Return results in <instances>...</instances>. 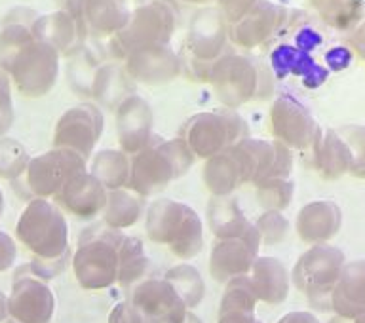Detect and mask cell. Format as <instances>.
<instances>
[{"mask_svg":"<svg viewBox=\"0 0 365 323\" xmlns=\"http://www.w3.org/2000/svg\"><path fill=\"white\" fill-rule=\"evenodd\" d=\"M17 240L34 255L29 268L38 278L50 280L65 268L68 227L59 207L48 200L29 202L16 227Z\"/></svg>","mask_w":365,"mask_h":323,"instance_id":"cell-2","label":"cell"},{"mask_svg":"<svg viewBox=\"0 0 365 323\" xmlns=\"http://www.w3.org/2000/svg\"><path fill=\"white\" fill-rule=\"evenodd\" d=\"M342 227L341 207L331 200H318L304 205L297 215V234L308 245L327 244Z\"/></svg>","mask_w":365,"mask_h":323,"instance_id":"cell-17","label":"cell"},{"mask_svg":"<svg viewBox=\"0 0 365 323\" xmlns=\"http://www.w3.org/2000/svg\"><path fill=\"white\" fill-rule=\"evenodd\" d=\"M225 36H227V33H225V27H222L219 16L215 11L207 10L200 14L194 21L190 46L200 59H213L221 51L222 44H225Z\"/></svg>","mask_w":365,"mask_h":323,"instance_id":"cell-26","label":"cell"},{"mask_svg":"<svg viewBox=\"0 0 365 323\" xmlns=\"http://www.w3.org/2000/svg\"><path fill=\"white\" fill-rule=\"evenodd\" d=\"M164 280L177 291V295L181 297L187 308L196 307L204 299V280L198 270L190 265H179V267L170 268L165 272Z\"/></svg>","mask_w":365,"mask_h":323,"instance_id":"cell-32","label":"cell"},{"mask_svg":"<svg viewBox=\"0 0 365 323\" xmlns=\"http://www.w3.org/2000/svg\"><path fill=\"white\" fill-rule=\"evenodd\" d=\"M103 131V114L96 105L84 103L71 108L57 122L53 145L56 148H67L88 160L99 141Z\"/></svg>","mask_w":365,"mask_h":323,"instance_id":"cell-12","label":"cell"},{"mask_svg":"<svg viewBox=\"0 0 365 323\" xmlns=\"http://www.w3.org/2000/svg\"><path fill=\"white\" fill-rule=\"evenodd\" d=\"M4 213V196H2V190H0V217Z\"/></svg>","mask_w":365,"mask_h":323,"instance_id":"cell-46","label":"cell"},{"mask_svg":"<svg viewBox=\"0 0 365 323\" xmlns=\"http://www.w3.org/2000/svg\"><path fill=\"white\" fill-rule=\"evenodd\" d=\"M17 257V247L14 244V240L6 232L0 230V272H4L14 265Z\"/></svg>","mask_w":365,"mask_h":323,"instance_id":"cell-40","label":"cell"},{"mask_svg":"<svg viewBox=\"0 0 365 323\" xmlns=\"http://www.w3.org/2000/svg\"><path fill=\"white\" fill-rule=\"evenodd\" d=\"M108 323H150L131 302H120L113 308Z\"/></svg>","mask_w":365,"mask_h":323,"instance_id":"cell-39","label":"cell"},{"mask_svg":"<svg viewBox=\"0 0 365 323\" xmlns=\"http://www.w3.org/2000/svg\"><path fill=\"white\" fill-rule=\"evenodd\" d=\"M331 308L336 316L356 319L365 314V261L346 262L331 291Z\"/></svg>","mask_w":365,"mask_h":323,"instance_id":"cell-20","label":"cell"},{"mask_svg":"<svg viewBox=\"0 0 365 323\" xmlns=\"http://www.w3.org/2000/svg\"><path fill=\"white\" fill-rule=\"evenodd\" d=\"M257 304L255 291L251 287L247 276L230 280L227 284V291L221 301V314L228 312H247L253 314Z\"/></svg>","mask_w":365,"mask_h":323,"instance_id":"cell-33","label":"cell"},{"mask_svg":"<svg viewBox=\"0 0 365 323\" xmlns=\"http://www.w3.org/2000/svg\"><path fill=\"white\" fill-rule=\"evenodd\" d=\"M188 2H205V0H188Z\"/></svg>","mask_w":365,"mask_h":323,"instance_id":"cell-48","label":"cell"},{"mask_svg":"<svg viewBox=\"0 0 365 323\" xmlns=\"http://www.w3.org/2000/svg\"><path fill=\"white\" fill-rule=\"evenodd\" d=\"M354 323H365V314H361V316H359V318L354 319Z\"/></svg>","mask_w":365,"mask_h":323,"instance_id":"cell-47","label":"cell"},{"mask_svg":"<svg viewBox=\"0 0 365 323\" xmlns=\"http://www.w3.org/2000/svg\"><path fill=\"white\" fill-rule=\"evenodd\" d=\"M182 323H202V319H200L198 316H194V314L188 312L187 318H185V322H182Z\"/></svg>","mask_w":365,"mask_h":323,"instance_id":"cell-45","label":"cell"},{"mask_svg":"<svg viewBox=\"0 0 365 323\" xmlns=\"http://www.w3.org/2000/svg\"><path fill=\"white\" fill-rule=\"evenodd\" d=\"M238 154L244 183L259 185L268 179H287L293 170V154L278 141H257L245 139L234 147Z\"/></svg>","mask_w":365,"mask_h":323,"instance_id":"cell-10","label":"cell"},{"mask_svg":"<svg viewBox=\"0 0 365 323\" xmlns=\"http://www.w3.org/2000/svg\"><path fill=\"white\" fill-rule=\"evenodd\" d=\"M147 234L154 244L168 245L182 261L202 251V221L198 213L175 200H156L147 213Z\"/></svg>","mask_w":365,"mask_h":323,"instance_id":"cell-4","label":"cell"},{"mask_svg":"<svg viewBox=\"0 0 365 323\" xmlns=\"http://www.w3.org/2000/svg\"><path fill=\"white\" fill-rule=\"evenodd\" d=\"M143 215L141 196L128 193V190H110L107 196V204L103 210V219L108 228L122 230L139 221Z\"/></svg>","mask_w":365,"mask_h":323,"instance_id":"cell-29","label":"cell"},{"mask_svg":"<svg viewBox=\"0 0 365 323\" xmlns=\"http://www.w3.org/2000/svg\"><path fill=\"white\" fill-rule=\"evenodd\" d=\"M211 82L217 91V97L227 107H240L242 103L257 97L261 80L257 68L244 57H225L211 68Z\"/></svg>","mask_w":365,"mask_h":323,"instance_id":"cell-15","label":"cell"},{"mask_svg":"<svg viewBox=\"0 0 365 323\" xmlns=\"http://www.w3.org/2000/svg\"><path fill=\"white\" fill-rule=\"evenodd\" d=\"M207 219L211 232L215 234L217 240H244L257 250L261 247V236L240 211L236 200L228 196H215L207 207Z\"/></svg>","mask_w":365,"mask_h":323,"instance_id":"cell-19","label":"cell"},{"mask_svg":"<svg viewBox=\"0 0 365 323\" xmlns=\"http://www.w3.org/2000/svg\"><path fill=\"white\" fill-rule=\"evenodd\" d=\"M107 188L97 181L91 173H80L65 185L61 193L56 196V202L68 213L80 219H91L99 215L107 204Z\"/></svg>","mask_w":365,"mask_h":323,"instance_id":"cell-18","label":"cell"},{"mask_svg":"<svg viewBox=\"0 0 365 323\" xmlns=\"http://www.w3.org/2000/svg\"><path fill=\"white\" fill-rule=\"evenodd\" d=\"M270 130L274 137L284 147L295 150H308L312 148L319 137V128L314 118L293 97H279L270 111Z\"/></svg>","mask_w":365,"mask_h":323,"instance_id":"cell-11","label":"cell"},{"mask_svg":"<svg viewBox=\"0 0 365 323\" xmlns=\"http://www.w3.org/2000/svg\"><path fill=\"white\" fill-rule=\"evenodd\" d=\"M250 284L257 301L267 304H282L289 293V274L278 259L261 257L255 259L250 270Z\"/></svg>","mask_w":365,"mask_h":323,"instance_id":"cell-22","label":"cell"},{"mask_svg":"<svg viewBox=\"0 0 365 323\" xmlns=\"http://www.w3.org/2000/svg\"><path fill=\"white\" fill-rule=\"evenodd\" d=\"M194 156L182 139L165 141L154 135L147 147L139 150L130 162L128 187L137 196H150L165 188L190 170Z\"/></svg>","mask_w":365,"mask_h":323,"instance_id":"cell-3","label":"cell"},{"mask_svg":"<svg viewBox=\"0 0 365 323\" xmlns=\"http://www.w3.org/2000/svg\"><path fill=\"white\" fill-rule=\"evenodd\" d=\"M293 190L289 179H268L257 185V202L268 211H282L291 204Z\"/></svg>","mask_w":365,"mask_h":323,"instance_id":"cell-34","label":"cell"},{"mask_svg":"<svg viewBox=\"0 0 365 323\" xmlns=\"http://www.w3.org/2000/svg\"><path fill=\"white\" fill-rule=\"evenodd\" d=\"M11 122H14V103H11L10 78L0 68V135H4L10 130Z\"/></svg>","mask_w":365,"mask_h":323,"instance_id":"cell-38","label":"cell"},{"mask_svg":"<svg viewBox=\"0 0 365 323\" xmlns=\"http://www.w3.org/2000/svg\"><path fill=\"white\" fill-rule=\"evenodd\" d=\"M118 141L122 153L137 154L147 147L153 133V111L141 97L131 96L118 107Z\"/></svg>","mask_w":365,"mask_h":323,"instance_id":"cell-16","label":"cell"},{"mask_svg":"<svg viewBox=\"0 0 365 323\" xmlns=\"http://www.w3.org/2000/svg\"><path fill=\"white\" fill-rule=\"evenodd\" d=\"M278 323H319L316 316L308 312H291L285 314L284 318L279 319Z\"/></svg>","mask_w":365,"mask_h":323,"instance_id":"cell-43","label":"cell"},{"mask_svg":"<svg viewBox=\"0 0 365 323\" xmlns=\"http://www.w3.org/2000/svg\"><path fill=\"white\" fill-rule=\"evenodd\" d=\"M336 131L344 139L350 148V154H352L350 175L365 179V128L364 125H344Z\"/></svg>","mask_w":365,"mask_h":323,"instance_id":"cell-36","label":"cell"},{"mask_svg":"<svg viewBox=\"0 0 365 323\" xmlns=\"http://www.w3.org/2000/svg\"><path fill=\"white\" fill-rule=\"evenodd\" d=\"M84 171L86 160L80 154L67 148H53L29 160L25 171L11 181V188L27 202L56 198L68 181Z\"/></svg>","mask_w":365,"mask_h":323,"instance_id":"cell-6","label":"cell"},{"mask_svg":"<svg viewBox=\"0 0 365 323\" xmlns=\"http://www.w3.org/2000/svg\"><path fill=\"white\" fill-rule=\"evenodd\" d=\"M310 150L316 170L327 179H339L352 170V154L339 131L329 130L324 137L319 133Z\"/></svg>","mask_w":365,"mask_h":323,"instance_id":"cell-24","label":"cell"},{"mask_svg":"<svg viewBox=\"0 0 365 323\" xmlns=\"http://www.w3.org/2000/svg\"><path fill=\"white\" fill-rule=\"evenodd\" d=\"M124 238L118 230L108 227H91L82 232L73 268L84 289H105L118 282L120 250Z\"/></svg>","mask_w":365,"mask_h":323,"instance_id":"cell-5","label":"cell"},{"mask_svg":"<svg viewBox=\"0 0 365 323\" xmlns=\"http://www.w3.org/2000/svg\"><path fill=\"white\" fill-rule=\"evenodd\" d=\"M171 29H173V16L170 8L162 4L145 6L137 11L130 27L120 31L116 44L120 46V51L131 56L137 51L164 46L165 40L170 39Z\"/></svg>","mask_w":365,"mask_h":323,"instance_id":"cell-13","label":"cell"},{"mask_svg":"<svg viewBox=\"0 0 365 323\" xmlns=\"http://www.w3.org/2000/svg\"><path fill=\"white\" fill-rule=\"evenodd\" d=\"M36 14L14 8L0 27V68L27 97H42L53 88L59 56L50 44L33 34Z\"/></svg>","mask_w":365,"mask_h":323,"instance_id":"cell-1","label":"cell"},{"mask_svg":"<svg viewBox=\"0 0 365 323\" xmlns=\"http://www.w3.org/2000/svg\"><path fill=\"white\" fill-rule=\"evenodd\" d=\"M253 2L255 0H221L222 10L230 19H238V17L244 16L245 11L253 6Z\"/></svg>","mask_w":365,"mask_h":323,"instance_id":"cell-41","label":"cell"},{"mask_svg":"<svg viewBox=\"0 0 365 323\" xmlns=\"http://www.w3.org/2000/svg\"><path fill=\"white\" fill-rule=\"evenodd\" d=\"M84 10L91 27L101 33L124 29L128 21V6L124 0H86Z\"/></svg>","mask_w":365,"mask_h":323,"instance_id":"cell-31","label":"cell"},{"mask_svg":"<svg viewBox=\"0 0 365 323\" xmlns=\"http://www.w3.org/2000/svg\"><path fill=\"white\" fill-rule=\"evenodd\" d=\"M56 299L46 284L29 267H21L14 276L8 297V316L4 323H50Z\"/></svg>","mask_w":365,"mask_h":323,"instance_id":"cell-9","label":"cell"},{"mask_svg":"<svg viewBox=\"0 0 365 323\" xmlns=\"http://www.w3.org/2000/svg\"><path fill=\"white\" fill-rule=\"evenodd\" d=\"M27 150L10 137H0V179L16 181L29 164Z\"/></svg>","mask_w":365,"mask_h":323,"instance_id":"cell-35","label":"cell"},{"mask_svg":"<svg viewBox=\"0 0 365 323\" xmlns=\"http://www.w3.org/2000/svg\"><path fill=\"white\" fill-rule=\"evenodd\" d=\"M148 272V259L145 255L143 244L139 238H128L125 236L120 250V267H118V284L122 287L137 285L145 280Z\"/></svg>","mask_w":365,"mask_h":323,"instance_id":"cell-30","label":"cell"},{"mask_svg":"<svg viewBox=\"0 0 365 323\" xmlns=\"http://www.w3.org/2000/svg\"><path fill=\"white\" fill-rule=\"evenodd\" d=\"M33 34L46 44H50L56 51H67L76 39L73 16L59 10L50 16L36 17V21L33 23Z\"/></svg>","mask_w":365,"mask_h":323,"instance_id":"cell-27","label":"cell"},{"mask_svg":"<svg viewBox=\"0 0 365 323\" xmlns=\"http://www.w3.org/2000/svg\"><path fill=\"white\" fill-rule=\"evenodd\" d=\"M346 265L344 253L335 245H312L293 268V284L312 302L314 308L331 307V291Z\"/></svg>","mask_w":365,"mask_h":323,"instance_id":"cell-7","label":"cell"},{"mask_svg":"<svg viewBox=\"0 0 365 323\" xmlns=\"http://www.w3.org/2000/svg\"><path fill=\"white\" fill-rule=\"evenodd\" d=\"M6 316H8V297L0 291V323L6 322Z\"/></svg>","mask_w":365,"mask_h":323,"instance_id":"cell-44","label":"cell"},{"mask_svg":"<svg viewBox=\"0 0 365 323\" xmlns=\"http://www.w3.org/2000/svg\"><path fill=\"white\" fill-rule=\"evenodd\" d=\"M255 228L259 236H261V242H264V244H279L287 236L289 222L279 211H267L257 221Z\"/></svg>","mask_w":365,"mask_h":323,"instance_id":"cell-37","label":"cell"},{"mask_svg":"<svg viewBox=\"0 0 365 323\" xmlns=\"http://www.w3.org/2000/svg\"><path fill=\"white\" fill-rule=\"evenodd\" d=\"M131 304L150 323H182L188 308L164 278H145L133 287Z\"/></svg>","mask_w":365,"mask_h":323,"instance_id":"cell-14","label":"cell"},{"mask_svg":"<svg viewBox=\"0 0 365 323\" xmlns=\"http://www.w3.org/2000/svg\"><path fill=\"white\" fill-rule=\"evenodd\" d=\"M204 183L213 196H228L234 188L244 185V171L234 147L207 160L204 168Z\"/></svg>","mask_w":365,"mask_h":323,"instance_id":"cell-25","label":"cell"},{"mask_svg":"<svg viewBox=\"0 0 365 323\" xmlns=\"http://www.w3.org/2000/svg\"><path fill=\"white\" fill-rule=\"evenodd\" d=\"M257 251V247L244 240H217L210 255L211 276L222 284L245 276L255 262Z\"/></svg>","mask_w":365,"mask_h":323,"instance_id":"cell-21","label":"cell"},{"mask_svg":"<svg viewBox=\"0 0 365 323\" xmlns=\"http://www.w3.org/2000/svg\"><path fill=\"white\" fill-rule=\"evenodd\" d=\"M250 137V130L236 113H202L188 120L182 143L192 156L213 158Z\"/></svg>","mask_w":365,"mask_h":323,"instance_id":"cell-8","label":"cell"},{"mask_svg":"<svg viewBox=\"0 0 365 323\" xmlns=\"http://www.w3.org/2000/svg\"><path fill=\"white\" fill-rule=\"evenodd\" d=\"M90 173L107 190H120L130 183V160L122 150H101L91 160Z\"/></svg>","mask_w":365,"mask_h":323,"instance_id":"cell-28","label":"cell"},{"mask_svg":"<svg viewBox=\"0 0 365 323\" xmlns=\"http://www.w3.org/2000/svg\"><path fill=\"white\" fill-rule=\"evenodd\" d=\"M128 71L145 84H162L179 73V59L165 46L137 51L128 57Z\"/></svg>","mask_w":365,"mask_h":323,"instance_id":"cell-23","label":"cell"},{"mask_svg":"<svg viewBox=\"0 0 365 323\" xmlns=\"http://www.w3.org/2000/svg\"><path fill=\"white\" fill-rule=\"evenodd\" d=\"M217 323H261L253 314L247 312H228L219 316Z\"/></svg>","mask_w":365,"mask_h":323,"instance_id":"cell-42","label":"cell"}]
</instances>
